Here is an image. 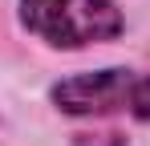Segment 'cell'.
<instances>
[{"mask_svg":"<svg viewBox=\"0 0 150 146\" xmlns=\"http://www.w3.org/2000/svg\"><path fill=\"white\" fill-rule=\"evenodd\" d=\"M21 21L57 49L98 45L122 33V12L114 0H21Z\"/></svg>","mask_w":150,"mask_h":146,"instance_id":"cell-1","label":"cell"},{"mask_svg":"<svg viewBox=\"0 0 150 146\" xmlns=\"http://www.w3.org/2000/svg\"><path fill=\"white\" fill-rule=\"evenodd\" d=\"M53 101L65 114H134L150 118V73L134 69H101V73H81L61 85H53Z\"/></svg>","mask_w":150,"mask_h":146,"instance_id":"cell-2","label":"cell"}]
</instances>
